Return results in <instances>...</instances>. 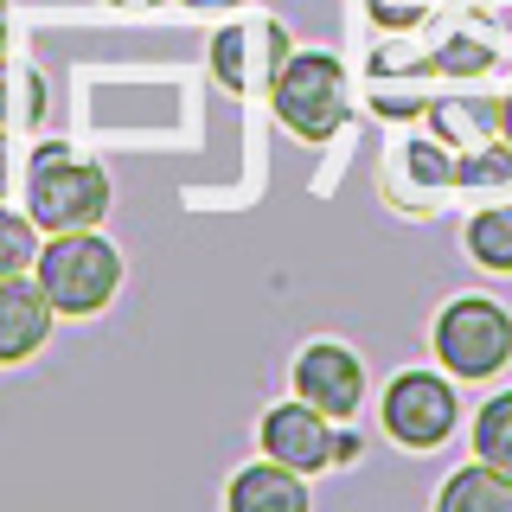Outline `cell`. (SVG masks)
Here are the masks:
<instances>
[{
  "instance_id": "7a4b0ae2",
  "label": "cell",
  "mask_w": 512,
  "mask_h": 512,
  "mask_svg": "<svg viewBox=\"0 0 512 512\" xmlns=\"http://www.w3.org/2000/svg\"><path fill=\"white\" fill-rule=\"evenodd\" d=\"M26 205L39 218V231H96L109 212V173L96 160H77L71 148H39L26 173Z\"/></svg>"
},
{
  "instance_id": "8992f818",
  "label": "cell",
  "mask_w": 512,
  "mask_h": 512,
  "mask_svg": "<svg viewBox=\"0 0 512 512\" xmlns=\"http://www.w3.org/2000/svg\"><path fill=\"white\" fill-rule=\"evenodd\" d=\"M461 423V404H455V384L436 378V372H397L391 391H384V429L391 442L404 448H442Z\"/></svg>"
},
{
  "instance_id": "52a82bcc",
  "label": "cell",
  "mask_w": 512,
  "mask_h": 512,
  "mask_svg": "<svg viewBox=\"0 0 512 512\" xmlns=\"http://www.w3.org/2000/svg\"><path fill=\"white\" fill-rule=\"evenodd\" d=\"M288 58H295V45H288V32L276 20H237V26H224L212 39V71H218V84L231 96L269 90Z\"/></svg>"
},
{
  "instance_id": "8fae6325",
  "label": "cell",
  "mask_w": 512,
  "mask_h": 512,
  "mask_svg": "<svg viewBox=\"0 0 512 512\" xmlns=\"http://www.w3.org/2000/svg\"><path fill=\"white\" fill-rule=\"evenodd\" d=\"M436 512H512V474L493 468V461L455 468L436 493Z\"/></svg>"
},
{
  "instance_id": "3957f363",
  "label": "cell",
  "mask_w": 512,
  "mask_h": 512,
  "mask_svg": "<svg viewBox=\"0 0 512 512\" xmlns=\"http://www.w3.org/2000/svg\"><path fill=\"white\" fill-rule=\"evenodd\" d=\"M269 109L288 135L301 141H327L346 122V71L333 52H295L282 64V77L269 84Z\"/></svg>"
},
{
  "instance_id": "d6986e66",
  "label": "cell",
  "mask_w": 512,
  "mask_h": 512,
  "mask_svg": "<svg viewBox=\"0 0 512 512\" xmlns=\"http://www.w3.org/2000/svg\"><path fill=\"white\" fill-rule=\"evenodd\" d=\"M199 7H237V0H199Z\"/></svg>"
},
{
  "instance_id": "5bb4252c",
  "label": "cell",
  "mask_w": 512,
  "mask_h": 512,
  "mask_svg": "<svg viewBox=\"0 0 512 512\" xmlns=\"http://www.w3.org/2000/svg\"><path fill=\"white\" fill-rule=\"evenodd\" d=\"M468 250L487 269H512V205H493L468 224Z\"/></svg>"
},
{
  "instance_id": "2e32d148",
  "label": "cell",
  "mask_w": 512,
  "mask_h": 512,
  "mask_svg": "<svg viewBox=\"0 0 512 512\" xmlns=\"http://www.w3.org/2000/svg\"><path fill=\"white\" fill-rule=\"evenodd\" d=\"M423 13V0H372V20L378 26H410Z\"/></svg>"
},
{
  "instance_id": "ba28073f",
  "label": "cell",
  "mask_w": 512,
  "mask_h": 512,
  "mask_svg": "<svg viewBox=\"0 0 512 512\" xmlns=\"http://www.w3.org/2000/svg\"><path fill=\"white\" fill-rule=\"evenodd\" d=\"M295 397H308V404L327 410L333 423L359 416V404H365V365H359V352H346L340 340L301 346V359H295Z\"/></svg>"
},
{
  "instance_id": "ffe728a7",
  "label": "cell",
  "mask_w": 512,
  "mask_h": 512,
  "mask_svg": "<svg viewBox=\"0 0 512 512\" xmlns=\"http://www.w3.org/2000/svg\"><path fill=\"white\" fill-rule=\"evenodd\" d=\"M116 7H154V0H116Z\"/></svg>"
},
{
  "instance_id": "4fadbf2b",
  "label": "cell",
  "mask_w": 512,
  "mask_h": 512,
  "mask_svg": "<svg viewBox=\"0 0 512 512\" xmlns=\"http://www.w3.org/2000/svg\"><path fill=\"white\" fill-rule=\"evenodd\" d=\"M39 116H45L39 71H20V64L0 58V128H7V122H39Z\"/></svg>"
},
{
  "instance_id": "e0dca14e",
  "label": "cell",
  "mask_w": 512,
  "mask_h": 512,
  "mask_svg": "<svg viewBox=\"0 0 512 512\" xmlns=\"http://www.w3.org/2000/svg\"><path fill=\"white\" fill-rule=\"evenodd\" d=\"M7 180H13V160H7V128H0V199H7Z\"/></svg>"
},
{
  "instance_id": "277c9868",
  "label": "cell",
  "mask_w": 512,
  "mask_h": 512,
  "mask_svg": "<svg viewBox=\"0 0 512 512\" xmlns=\"http://www.w3.org/2000/svg\"><path fill=\"white\" fill-rule=\"evenodd\" d=\"M436 359L455 378H493L512 359V314L487 295H455L436 314Z\"/></svg>"
},
{
  "instance_id": "7c38bea8",
  "label": "cell",
  "mask_w": 512,
  "mask_h": 512,
  "mask_svg": "<svg viewBox=\"0 0 512 512\" xmlns=\"http://www.w3.org/2000/svg\"><path fill=\"white\" fill-rule=\"evenodd\" d=\"M474 455L512 474V391H500L493 404H480V416H474Z\"/></svg>"
},
{
  "instance_id": "6da1fadb",
  "label": "cell",
  "mask_w": 512,
  "mask_h": 512,
  "mask_svg": "<svg viewBox=\"0 0 512 512\" xmlns=\"http://www.w3.org/2000/svg\"><path fill=\"white\" fill-rule=\"evenodd\" d=\"M32 276L45 282V295H52L58 314L84 320V314H103L109 301H116V288H122V250L109 244L103 231H58L52 244L39 250Z\"/></svg>"
},
{
  "instance_id": "9a60e30c",
  "label": "cell",
  "mask_w": 512,
  "mask_h": 512,
  "mask_svg": "<svg viewBox=\"0 0 512 512\" xmlns=\"http://www.w3.org/2000/svg\"><path fill=\"white\" fill-rule=\"evenodd\" d=\"M32 263H39V218L0 205V276H26Z\"/></svg>"
},
{
  "instance_id": "ac0fdd59",
  "label": "cell",
  "mask_w": 512,
  "mask_h": 512,
  "mask_svg": "<svg viewBox=\"0 0 512 512\" xmlns=\"http://www.w3.org/2000/svg\"><path fill=\"white\" fill-rule=\"evenodd\" d=\"M0 58H7V0H0Z\"/></svg>"
},
{
  "instance_id": "5b68a950",
  "label": "cell",
  "mask_w": 512,
  "mask_h": 512,
  "mask_svg": "<svg viewBox=\"0 0 512 512\" xmlns=\"http://www.w3.org/2000/svg\"><path fill=\"white\" fill-rule=\"evenodd\" d=\"M256 436H263L269 461H282V468H295V474H320V468H333V461H359V436H340L333 416L314 410L308 397L263 410V429H256Z\"/></svg>"
},
{
  "instance_id": "9c48e42d",
  "label": "cell",
  "mask_w": 512,
  "mask_h": 512,
  "mask_svg": "<svg viewBox=\"0 0 512 512\" xmlns=\"http://www.w3.org/2000/svg\"><path fill=\"white\" fill-rule=\"evenodd\" d=\"M52 314L39 276H0V365H26L52 333Z\"/></svg>"
},
{
  "instance_id": "30bf717a",
  "label": "cell",
  "mask_w": 512,
  "mask_h": 512,
  "mask_svg": "<svg viewBox=\"0 0 512 512\" xmlns=\"http://www.w3.org/2000/svg\"><path fill=\"white\" fill-rule=\"evenodd\" d=\"M224 512H308V487L282 461H250L224 487Z\"/></svg>"
}]
</instances>
